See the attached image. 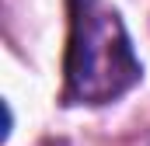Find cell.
Returning a JSON list of instances; mask_svg holds the SVG:
<instances>
[{
  "instance_id": "obj_1",
  "label": "cell",
  "mask_w": 150,
  "mask_h": 146,
  "mask_svg": "<svg viewBox=\"0 0 150 146\" xmlns=\"http://www.w3.org/2000/svg\"><path fill=\"white\" fill-rule=\"evenodd\" d=\"M70 38L63 59V105H112L143 77L119 11L105 0H67Z\"/></svg>"
}]
</instances>
